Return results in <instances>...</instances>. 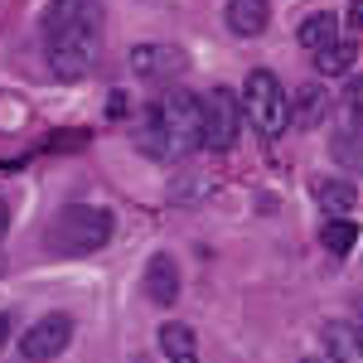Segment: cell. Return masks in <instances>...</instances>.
Returning <instances> with one entry per match:
<instances>
[{
    "mask_svg": "<svg viewBox=\"0 0 363 363\" xmlns=\"http://www.w3.org/2000/svg\"><path fill=\"white\" fill-rule=\"evenodd\" d=\"M44 58L54 78L78 83L102 58V0H49L44 10Z\"/></svg>",
    "mask_w": 363,
    "mask_h": 363,
    "instance_id": "obj_1",
    "label": "cell"
},
{
    "mask_svg": "<svg viewBox=\"0 0 363 363\" xmlns=\"http://www.w3.org/2000/svg\"><path fill=\"white\" fill-rule=\"evenodd\" d=\"M140 145L155 160H184V155L203 150V97H194L189 87H169L165 97L150 107Z\"/></svg>",
    "mask_w": 363,
    "mask_h": 363,
    "instance_id": "obj_2",
    "label": "cell"
},
{
    "mask_svg": "<svg viewBox=\"0 0 363 363\" xmlns=\"http://www.w3.org/2000/svg\"><path fill=\"white\" fill-rule=\"evenodd\" d=\"M107 238H112V213L97 208V203H73V208H63L54 218V228H49V247L63 252V257H83V252L107 247Z\"/></svg>",
    "mask_w": 363,
    "mask_h": 363,
    "instance_id": "obj_3",
    "label": "cell"
},
{
    "mask_svg": "<svg viewBox=\"0 0 363 363\" xmlns=\"http://www.w3.org/2000/svg\"><path fill=\"white\" fill-rule=\"evenodd\" d=\"M242 116L262 131L267 140H277L291 126V97L272 68H252L247 83H242Z\"/></svg>",
    "mask_w": 363,
    "mask_h": 363,
    "instance_id": "obj_4",
    "label": "cell"
},
{
    "mask_svg": "<svg viewBox=\"0 0 363 363\" xmlns=\"http://www.w3.org/2000/svg\"><path fill=\"white\" fill-rule=\"evenodd\" d=\"M242 131V102L233 97V87H208L203 92V150L223 155L238 145Z\"/></svg>",
    "mask_w": 363,
    "mask_h": 363,
    "instance_id": "obj_5",
    "label": "cell"
},
{
    "mask_svg": "<svg viewBox=\"0 0 363 363\" xmlns=\"http://www.w3.org/2000/svg\"><path fill=\"white\" fill-rule=\"evenodd\" d=\"M68 344H73V315H68V310H49V315H39L25 330L20 354H25L29 363H49V359H58Z\"/></svg>",
    "mask_w": 363,
    "mask_h": 363,
    "instance_id": "obj_6",
    "label": "cell"
},
{
    "mask_svg": "<svg viewBox=\"0 0 363 363\" xmlns=\"http://www.w3.org/2000/svg\"><path fill=\"white\" fill-rule=\"evenodd\" d=\"M189 54L174 49V44H136L131 49V73L145 83H169V78H184Z\"/></svg>",
    "mask_w": 363,
    "mask_h": 363,
    "instance_id": "obj_7",
    "label": "cell"
},
{
    "mask_svg": "<svg viewBox=\"0 0 363 363\" xmlns=\"http://www.w3.org/2000/svg\"><path fill=\"white\" fill-rule=\"evenodd\" d=\"M145 296L160 310H169L179 301V262H174L169 252H155V257L145 262Z\"/></svg>",
    "mask_w": 363,
    "mask_h": 363,
    "instance_id": "obj_8",
    "label": "cell"
},
{
    "mask_svg": "<svg viewBox=\"0 0 363 363\" xmlns=\"http://www.w3.org/2000/svg\"><path fill=\"white\" fill-rule=\"evenodd\" d=\"M320 344H325L330 363H363V325H354V320H330Z\"/></svg>",
    "mask_w": 363,
    "mask_h": 363,
    "instance_id": "obj_9",
    "label": "cell"
},
{
    "mask_svg": "<svg viewBox=\"0 0 363 363\" xmlns=\"http://www.w3.org/2000/svg\"><path fill=\"white\" fill-rule=\"evenodd\" d=\"M223 25L238 34V39H257L262 29L272 25V0H228Z\"/></svg>",
    "mask_w": 363,
    "mask_h": 363,
    "instance_id": "obj_10",
    "label": "cell"
},
{
    "mask_svg": "<svg viewBox=\"0 0 363 363\" xmlns=\"http://www.w3.org/2000/svg\"><path fill=\"white\" fill-rule=\"evenodd\" d=\"M325 116H330V92H325V83H306L291 97V126L310 131V126H325Z\"/></svg>",
    "mask_w": 363,
    "mask_h": 363,
    "instance_id": "obj_11",
    "label": "cell"
},
{
    "mask_svg": "<svg viewBox=\"0 0 363 363\" xmlns=\"http://www.w3.org/2000/svg\"><path fill=\"white\" fill-rule=\"evenodd\" d=\"M315 203L339 218V213H354V203H359V189H354V179H339V174H325V179H315Z\"/></svg>",
    "mask_w": 363,
    "mask_h": 363,
    "instance_id": "obj_12",
    "label": "cell"
},
{
    "mask_svg": "<svg viewBox=\"0 0 363 363\" xmlns=\"http://www.w3.org/2000/svg\"><path fill=\"white\" fill-rule=\"evenodd\" d=\"M160 354L169 363H199V335L184 320H165L160 325Z\"/></svg>",
    "mask_w": 363,
    "mask_h": 363,
    "instance_id": "obj_13",
    "label": "cell"
},
{
    "mask_svg": "<svg viewBox=\"0 0 363 363\" xmlns=\"http://www.w3.org/2000/svg\"><path fill=\"white\" fill-rule=\"evenodd\" d=\"M354 63H359V39H344V34H339L335 44H325V49L315 54V73H320V78H349Z\"/></svg>",
    "mask_w": 363,
    "mask_h": 363,
    "instance_id": "obj_14",
    "label": "cell"
},
{
    "mask_svg": "<svg viewBox=\"0 0 363 363\" xmlns=\"http://www.w3.org/2000/svg\"><path fill=\"white\" fill-rule=\"evenodd\" d=\"M359 233H363V228L354 223V213L325 218V223H320V247L330 252V257H349V252L359 247Z\"/></svg>",
    "mask_w": 363,
    "mask_h": 363,
    "instance_id": "obj_15",
    "label": "cell"
},
{
    "mask_svg": "<svg viewBox=\"0 0 363 363\" xmlns=\"http://www.w3.org/2000/svg\"><path fill=\"white\" fill-rule=\"evenodd\" d=\"M330 150H335V160L339 165H349V169H359L363 174V126L359 121H339L335 126V136H330Z\"/></svg>",
    "mask_w": 363,
    "mask_h": 363,
    "instance_id": "obj_16",
    "label": "cell"
},
{
    "mask_svg": "<svg viewBox=\"0 0 363 363\" xmlns=\"http://www.w3.org/2000/svg\"><path fill=\"white\" fill-rule=\"evenodd\" d=\"M296 39L306 44L310 54H320L325 44H335V39H339V15H330V10L306 15V20H301V29H296Z\"/></svg>",
    "mask_w": 363,
    "mask_h": 363,
    "instance_id": "obj_17",
    "label": "cell"
},
{
    "mask_svg": "<svg viewBox=\"0 0 363 363\" xmlns=\"http://www.w3.org/2000/svg\"><path fill=\"white\" fill-rule=\"evenodd\" d=\"M339 116H349V121H359V126H363V73H354V78L344 83V97H339Z\"/></svg>",
    "mask_w": 363,
    "mask_h": 363,
    "instance_id": "obj_18",
    "label": "cell"
},
{
    "mask_svg": "<svg viewBox=\"0 0 363 363\" xmlns=\"http://www.w3.org/2000/svg\"><path fill=\"white\" fill-rule=\"evenodd\" d=\"M5 339H10V315H0V349H5Z\"/></svg>",
    "mask_w": 363,
    "mask_h": 363,
    "instance_id": "obj_19",
    "label": "cell"
},
{
    "mask_svg": "<svg viewBox=\"0 0 363 363\" xmlns=\"http://www.w3.org/2000/svg\"><path fill=\"white\" fill-rule=\"evenodd\" d=\"M349 25H354V29L363 25V0H359V5H354V15H349Z\"/></svg>",
    "mask_w": 363,
    "mask_h": 363,
    "instance_id": "obj_20",
    "label": "cell"
},
{
    "mask_svg": "<svg viewBox=\"0 0 363 363\" xmlns=\"http://www.w3.org/2000/svg\"><path fill=\"white\" fill-rule=\"evenodd\" d=\"M306 363H310V359H306Z\"/></svg>",
    "mask_w": 363,
    "mask_h": 363,
    "instance_id": "obj_21",
    "label": "cell"
}]
</instances>
